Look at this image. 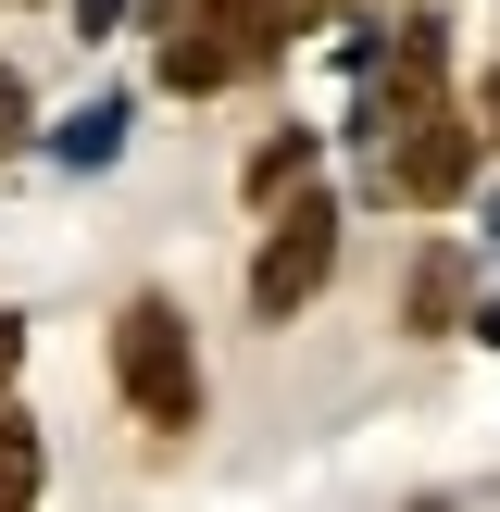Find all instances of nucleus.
<instances>
[{
  "label": "nucleus",
  "mask_w": 500,
  "mask_h": 512,
  "mask_svg": "<svg viewBox=\"0 0 500 512\" xmlns=\"http://www.w3.org/2000/svg\"><path fill=\"white\" fill-rule=\"evenodd\" d=\"M38 150V88H25V63H0V163H25Z\"/></svg>",
  "instance_id": "6e6552de"
},
{
  "label": "nucleus",
  "mask_w": 500,
  "mask_h": 512,
  "mask_svg": "<svg viewBox=\"0 0 500 512\" xmlns=\"http://www.w3.org/2000/svg\"><path fill=\"white\" fill-rule=\"evenodd\" d=\"M63 13H75V38H88V50H113V38H138V25H150V0H63Z\"/></svg>",
  "instance_id": "1a4fd4ad"
},
{
  "label": "nucleus",
  "mask_w": 500,
  "mask_h": 512,
  "mask_svg": "<svg viewBox=\"0 0 500 512\" xmlns=\"http://www.w3.org/2000/svg\"><path fill=\"white\" fill-rule=\"evenodd\" d=\"M475 188H488V138H475L463 88H450V100H425V113L400 125L375 163H350V200H363V213H425V225H450Z\"/></svg>",
  "instance_id": "7ed1b4c3"
},
{
  "label": "nucleus",
  "mask_w": 500,
  "mask_h": 512,
  "mask_svg": "<svg viewBox=\"0 0 500 512\" xmlns=\"http://www.w3.org/2000/svg\"><path fill=\"white\" fill-rule=\"evenodd\" d=\"M0 512H50V425L0 400Z\"/></svg>",
  "instance_id": "0eeeda50"
},
{
  "label": "nucleus",
  "mask_w": 500,
  "mask_h": 512,
  "mask_svg": "<svg viewBox=\"0 0 500 512\" xmlns=\"http://www.w3.org/2000/svg\"><path fill=\"white\" fill-rule=\"evenodd\" d=\"M313 175H325V125H313V113H263V125L238 138V213L263 225L275 200H300Z\"/></svg>",
  "instance_id": "20e7f679"
},
{
  "label": "nucleus",
  "mask_w": 500,
  "mask_h": 512,
  "mask_svg": "<svg viewBox=\"0 0 500 512\" xmlns=\"http://www.w3.org/2000/svg\"><path fill=\"white\" fill-rule=\"evenodd\" d=\"M125 125H138V88H88L63 125H38V138H50V163H63V175H100V163L125 150Z\"/></svg>",
  "instance_id": "423d86ee"
},
{
  "label": "nucleus",
  "mask_w": 500,
  "mask_h": 512,
  "mask_svg": "<svg viewBox=\"0 0 500 512\" xmlns=\"http://www.w3.org/2000/svg\"><path fill=\"white\" fill-rule=\"evenodd\" d=\"M100 375H113V413L150 450H188L200 413H213V363H200V325L175 288H125L100 313Z\"/></svg>",
  "instance_id": "f257e3e1"
},
{
  "label": "nucleus",
  "mask_w": 500,
  "mask_h": 512,
  "mask_svg": "<svg viewBox=\"0 0 500 512\" xmlns=\"http://www.w3.org/2000/svg\"><path fill=\"white\" fill-rule=\"evenodd\" d=\"M463 113H475V138H488V163H500V63L463 75Z\"/></svg>",
  "instance_id": "9d476101"
},
{
  "label": "nucleus",
  "mask_w": 500,
  "mask_h": 512,
  "mask_svg": "<svg viewBox=\"0 0 500 512\" xmlns=\"http://www.w3.org/2000/svg\"><path fill=\"white\" fill-rule=\"evenodd\" d=\"M25 350H38V325H25V313H13V300H0V400H13V388H25Z\"/></svg>",
  "instance_id": "9b49d317"
},
{
  "label": "nucleus",
  "mask_w": 500,
  "mask_h": 512,
  "mask_svg": "<svg viewBox=\"0 0 500 512\" xmlns=\"http://www.w3.org/2000/svg\"><path fill=\"white\" fill-rule=\"evenodd\" d=\"M463 338H475V350H500V288H488V300L463 313Z\"/></svg>",
  "instance_id": "f8f14e48"
},
{
  "label": "nucleus",
  "mask_w": 500,
  "mask_h": 512,
  "mask_svg": "<svg viewBox=\"0 0 500 512\" xmlns=\"http://www.w3.org/2000/svg\"><path fill=\"white\" fill-rule=\"evenodd\" d=\"M488 25H500V13H488Z\"/></svg>",
  "instance_id": "dca6fc26"
},
{
  "label": "nucleus",
  "mask_w": 500,
  "mask_h": 512,
  "mask_svg": "<svg viewBox=\"0 0 500 512\" xmlns=\"http://www.w3.org/2000/svg\"><path fill=\"white\" fill-rule=\"evenodd\" d=\"M13 13H50V0H13Z\"/></svg>",
  "instance_id": "4468645a"
},
{
  "label": "nucleus",
  "mask_w": 500,
  "mask_h": 512,
  "mask_svg": "<svg viewBox=\"0 0 500 512\" xmlns=\"http://www.w3.org/2000/svg\"><path fill=\"white\" fill-rule=\"evenodd\" d=\"M463 313H475V250L450 238V225H425V238H413V263H400V338H425V350H438Z\"/></svg>",
  "instance_id": "39448f33"
},
{
  "label": "nucleus",
  "mask_w": 500,
  "mask_h": 512,
  "mask_svg": "<svg viewBox=\"0 0 500 512\" xmlns=\"http://www.w3.org/2000/svg\"><path fill=\"white\" fill-rule=\"evenodd\" d=\"M0 13H13V0H0Z\"/></svg>",
  "instance_id": "2eb2a0df"
},
{
  "label": "nucleus",
  "mask_w": 500,
  "mask_h": 512,
  "mask_svg": "<svg viewBox=\"0 0 500 512\" xmlns=\"http://www.w3.org/2000/svg\"><path fill=\"white\" fill-rule=\"evenodd\" d=\"M338 275H350V188H338V175H313L300 200H275V213L250 225V263H238L250 338H288V325L313 313Z\"/></svg>",
  "instance_id": "f03ea898"
},
{
  "label": "nucleus",
  "mask_w": 500,
  "mask_h": 512,
  "mask_svg": "<svg viewBox=\"0 0 500 512\" xmlns=\"http://www.w3.org/2000/svg\"><path fill=\"white\" fill-rule=\"evenodd\" d=\"M400 512H463V500H438V488H413V500H400Z\"/></svg>",
  "instance_id": "ddd939ff"
}]
</instances>
